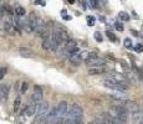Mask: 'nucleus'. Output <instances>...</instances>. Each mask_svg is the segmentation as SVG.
I'll return each mask as SVG.
<instances>
[{
  "label": "nucleus",
  "instance_id": "9d476101",
  "mask_svg": "<svg viewBox=\"0 0 143 124\" xmlns=\"http://www.w3.org/2000/svg\"><path fill=\"white\" fill-rule=\"evenodd\" d=\"M38 107H39V104L34 103V102H30V103L26 105V108H25V115H26V117H32V115H35L36 114V111H38Z\"/></svg>",
  "mask_w": 143,
  "mask_h": 124
},
{
  "label": "nucleus",
  "instance_id": "aec40b11",
  "mask_svg": "<svg viewBox=\"0 0 143 124\" xmlns=\"http://www.w3.org/2000/svg\"><path fill=\"white\" fill-rule=\"evenodd\" d=\"M90 4H91V8H93V9H98L100 8L98 0H90Z\"/></svg>",
  "mask_w": 143,
  "mask_h": 124
},
{
  "label": "nucleus",
  "instance_id": "7ed1b4c3",
  "mask_svg": "<svg viewBox=\"0 0 143 124\" xmlns=\"http://www.w3.org/2000/svg\"><path fill=\"white\" fill-rule=\"evenodd\" d=\"M49 103L47 102H41L38 107L36 111V122H42L46 119V117L49 114Z\"/></svg>",
  "mask_w": 143,
  "mask_h": 124
},
{
  "label": "nucleus",
  "instance_id": "f257e3e1",
  "mask_svg": "<svg viewBox=\"0 0 143 124\" xmlns=\"http://www.w3.org/2000/svg\"><path fill=\"white\" fill-rule=\"evenodd\" d=\"M64 124H84V112L78 104H71L67 111V117Z\"/></svg>",
  "mask_w": 143,
  "mask_h": 124
},
{
  "label": "nucleus",
  "instance_id": "39448f33",
  "mask_svg": "<svg viewBox=\"0 0 143 124\" xmlns=\"http://www.w3.org/2000/svg\"><path fill=\"white\" fill-rule=\"evenodd\" d=\"M85 62L87 66L92 67V68L93 67H105L106 66V60L97 57V56H95V57H92V58H87Z\"/></svg>",
  "mask_w": 143,
  "mask_h": 124
},
{
  "label": "nucleus",
  "instance_id": "423d86ee",
  "mask_svg": "<svg viewBox=\"0 0 143 124\" xmlns=\"http://www.w3.org/2000/svg\"><path fill=\"white\" fill-rule=\"evenodd\" d=\"M31 102H34L36 104H40L42 102V89H41L40 86L34 87V92H32V95H31Z\"/></svg>",
  "mask_w": 143,
  "mask_h": 124
},
{
  "label": "nucleus",
  "instance_id": "412c9836",
  "mask_svg": "<svg viewBox=\"0 0 143 124\" xmlns=\"http://www.w3.org/2000/svg\"><path fill=\"white\" fill-rule=\"evenodd\" d=\"M123 45H124V47L132 48V41H131L129 38H126V40L123 41Z\"/></svg>",
  "mask_w": 143,
  "mask_h": 124
},
{
  "label": "nucleus",
  "instance_id": "cd10ccee",
  "mask_svg": "<svg viewBox=\"0 0 143 124\" xmlns=\"http://www.w3.org/2000/svg\"><path fill=\"white\" fill-rule=\"evenodd\" d=\"M35 4H40V5H45L46 3H45L44 0H36V1H35Z\"/></svg>",
  "mask_w": 143,
  "mask_h": 124
},
{
  "label": "nucleus",
  "instance_id": "c756f323",
  "mask_svg": "<svg viewBox=\"0 0 143 124\" xmlns=\"http://www.w3.org/2000/svg\"><path fill=\"white\" fill-rule=\"evenodd\" d=\"M100 19H101V21H102V22H105V21H106V19H105V18H103V16H101Z\"/></svg>",
  "mask_w": 143,
  "mask_h": 124
},
{
  "label": "nucleus",
  "instance_id": "1a4fd4ad",
  "mask_svg": "<svg viewBox=\"0 0 143 124\" xmlns=\"http://www.w3.org/2000/svg\"><path fill=\"white\" fill-rule=\"evenodd\" d=\"M42 48L45 51H56L58 48V46H56L52 42V40L50 37H47V38H44V41H42Z\"/></svg>",
  "mask_w": 143,
  "mask_h": 124
},
{
  "label": "nucleus",
  "instance_id": "6ab92c4d",
  "mask_svg": "<svg viewBox=\"0 0 143 124\" xmlns=\"http://www.w3.org/2000/svg\"><path fill=\"white\" fill-rule=\"evenodd\" d=\"M114 27H116V30H118V31H123L124 30L123 24L120 22V21H116V22H114Z\"/></svg>",
  "mask_w": 143,
  "mask_h": 124
},
{
  "label": "nucleus",
  "instance_id": "20e7f679",
  "mask_svg": "<svg viewBox=\"0 0 143 124\" xmlns=\"http://www.w3.org/2000/svg\"><path fill=\"white\" fill-rule=\"evenodd\" d=\"M88 51H78V52H76L75 55H72V56H70V62L72 63V65H76V66H78V65H81L84 61H86L87 60V57H88Z\"/></svg>",
  "mask_w": 143,
  "mask_h": 124
},
{
  "label": "nucleus",
  "instance_id": "f8f14e48",
  "mask_svg": "<svg viewBox=\"0 0 143 124\" xmlns=\"http://www.w3.org/2000/svg\"><path fill=\"white\" fill-rule=\"evenodd\" d=\"M132 119L134 124H142V111L139 109V107L132 111Z\"/></svg>",
  "mask_w": 143,
  "mask_h": 124
},
{
  "label": "nucleus",
  "instance_id": "4be33fe9",
  "mask_svg": "<svg viewBox=\"0 0 143 124\" xmlns=\"http://www.w3.org/2000/svg\"><path fill=\"white\" fill-rule=\"evenodd\" d=\"M87 24H88V26H93V24H95V18L93 16H87Z\"/></svg>",
  "mask_w": 143,
  "mask_h": 124
},
{
  "label": "nucleus",
  "instance_id": "a211bd4d",
  "mask_svg": "<svg viewBox=\"0 0 143 124\" xmlns=\"http://www.w3.org/2000/svg\"><path fill=\"white\" fill-rule=\"evenodd\" d=\"M106 36L110 38L112 42H117L118 40H117V37H116V35H114L113 32H111V31H106Z\"/></svg>",
  "mask_w": 143,
  "mask_h": 124
},
{
  "label": "nucleus",
  "instance_id": "f03ea898",
  "mask_svg": "<svg viewBox=\"0 0 143 124\" xmlns=\"http://www.w3.org/2000/svg\"><path fill=\"white\" fill-rule=\"evenodd\" d=\"M102 85H103L106 88H108V89H113V91H116V92H124V91L128 89V85H127V83H121V82L114 81V79H112V78H107V79H105V81L102 82Z\"/></svg>",
  "mask_w": 143,
  "mask_h": 124
},
{
  "label": "nucleus",
  "instance_id": "2f4dec72",
  "mask_svg": "<svg viewBox=\"0 0 143 124\" xmlns=\"http://www.w3.org/2000/svg\"><path fill=\"white\" fill-rule=\"evenodd\" d=\"M68 3H70V4H74V3H75V0H68Z\"/></svg>",
  "mask_w": 143,
  "mask_h": 124
},
{
  "label": "nucleus",
  "instance_id": "4468645a",
  "mask_svg": "<svg viewBox=\"0 0 143 124\" xmlns=\"http://www.w3.org/2000/svg\"><path fill=\"white\" fill-rule=\"evenodd\" d=\"M106 73V68L105 67H93L91 70H88V75L91 76H95V75H102Z\"/></svg>",
  "mask_w": 143,
  "mask_h": 124
},
{
  "label": "nucleus",
  "instance_id": "7c9ffc66",
  "mask_svg": "<svg viewBox=\"0 0 143 124\" xmlns=\"http://www.w3.org/2000/svg\"><path fill=\"white\" fill-rule=\"evenodd\" d=\"M88 124H100V123H98V122H96V120H95V122H90Z\"/></svg>",
  "mask_w": 143,
  "mask_h": 124
},
{
  "label": "nucleus",
  "instance_id": "dca6fc26",
  "mask_svg": "<svg viewBox=\"0 0 143 124\" xmlns=\"http://www.w3.org/2000/svg\"><path fill=\"white\" fill-rule=\"evenodd\" d=\"M118 18L122 20V21H129V14H127L126 11H121L120 14H118Z\"/></svg>",
  "mask_w": 143,
  "mask_h": 124
},
{
  "label": "nucleus",
  "instance_id": "393cba45",
  "mask_svg": "<svg viewBox=\"0 0 143 124\" xmlns=\"http://www.w3.org/2000/svg\"><path fill=\"white\" fill-rule=\"evenodd\" d=\"M26 91H28V83H22V85H21V88H20V93L24 94Z\"/></svg>",
  "mask_w": 143,
  "mask_h": 124
},
{
  "label": "nucleus",
  "instance_id": "c85d7f7f",
  "mask_svg": "<svg viewBox=\"0 0 143 124\" xmlns=\"http://www.w3.org/2000/svg\"><path fill=\"white\" fill-rule=\"evenodd\" d=\"M64 19L65 20H71V16H70V15H64Z\"/></svg>",
  "mask_w": 143,
  "mask_h": 124
},
{
  "label": "nucleus",
  "instance_id": "6e6552de",
  "mask_svg": "<svg viewBox=\"0 0 143 124\" xmlns=\"http://www.w3.org/2000/svg\"><path fill=\"white\" fill-rule=\"evenodd\" d=\"M54 31L56 32L57 35L60 36V38L62 40V42H65L67 38H68V35H67V31L66 29L64 27V26H61V25H58V24H56L55 25V29H54Z\"/></svg>",
  "mask_w": 143,
  "mask_h": 124
},
{
  "label": "nucleus",
  "instance_id": "2eb2a0df",
  "mask_svg": "<svg viewBox=\"0 0 143 124\" xmlns=\"http://www.w3.org/2000/svg\"><path fill=\"white\" fill-rule=\"evenodd\" d=\"M14 15L22 18V16L25 15V9H24L21 5H16V6H15V9H14Z\"/></svg>",
  "mask_w": 143,
  "mask_h": 124
},
{
  "label": "nucleus",
  "instance_id": "9b49d317",
  "mask_svg": "<svg viewBox=\"0 0 143 124\" xmlns=\"http://www.w3.org/2000/svg\"><path fill=\"white\" fill-rule=\"evenodd\" d=\"M9 92H10V87L8 85H0V101L5 102L9 97Z\"/></svg>",
  "mask_w": 143,
  "mask_h": 124
},
{
  "label": "nucleus",
  "instance_id": "ddd939ff",
  "mask_svg": "<svg viewBox=\"0 0 143 124\" xmlns=\"http://www.w3.org/2000/svg\"><path fill=\"white\" fill-rule=\"evenodd\" d=\"M19 53L22 56V57H26V58H32L35 57V53L32 52V50L30 48H26V47H21L19 48Z\"/></svg>",
  "mask_w": 143,
  "mask_h": 124
},
{
  "label": "nucleus",
  "instance_id": "5701e85b",
  "mask_svg": "<svg viewBox=\"0 0 143 124\" xmlns=\"http://www.w3.org/2000/svg\"><path fill=\"white\" fill-rule=\"evenodd\" d=\"M5 75H6V68L5 67H0V81L5 77Z\"/></svg>",
  "mask_w": 143,
  "mask_h": 124
},
{
  "label": "nucleus",
  "instance_id": "f3484780",
  "mask_svg": "<svg viewBox=\"0 0 143 124\" xmlns=\"http://www.w3.org/2000/svg\"><path fill=\"white\" fill-rule=\"evenodd\" d=\"M20 104H21V98L20 97H16V99L14 101V112H19L20 109Z\"/></svg>",
  "mask_w": 143,
  "mask_h": 124
},
{
  "label": "nucleus",
  "instance_id": "a878e982",
  "mask_svg": "<svg viewBox=\"0 0 143 124\" xmlns=\"http://www.w3.org/2000/svg\"><path fill=\"white\" fill-rule=\"evenodd\" d=\"M134 51H137L138 53H141V52H142V44H137V45L134 46Z\"/></svg>",
  "mask_w": 143,
  "mask_h": 124
},
{
  "label": "nucleus",
  "instance_id": "b1692460",
  "mask_svg": "<svg viewBox=\"0 0 143 124\" xmlns=\"http://www.w3.org/2000/svg\"><path fill=\"white\" fill-rule=\"evenodd\" d=\"M93 36H95L96 41H98V42H102V41H103V40H102V35H101V34H100L98 31H96V32H95V35H93Z\"/></svg>",
  "mask_w": 143,
  "mask_h": 124
},
{
  "label": "nucleus",
  "instance_id": "0eeeda50",
  "mask_svg": "<svg viewBox=\"0 0 143 124\" xmlns=\"http://www.w3.org/2000/svg\"><path fill=\"white\" fill-rule=\"evenodd\" d=\"M78 51H80V48L77 47V46H74V47L64 46V48H62L61 52H60V56H61V57H70V56L75 55V53L78 52Z\"/></svg>",
  "mask_w": 143,
  "mask_h": 124
},
{
  "label": "nucleus",
  "instance_id": "bb28decb",
  "mask_svg": "<svg viewBox=\"0 0 143 124\" xmlns=\"http://www.w3.org/2000/svg\"><path fill=\"white\" fill-rule=\"evenodd\" d=\"M121 65H122V67L124 68V71H127V72L129 71V66H128L127 63H124V62H121Z\"/></svg>",
  "mask_w": 143,
  "mask_h": 124
}]
</instances>
